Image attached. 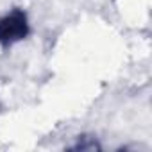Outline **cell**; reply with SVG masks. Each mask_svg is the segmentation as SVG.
I'll return each instance as SVG.
<instances>
[{
  "label": "cell",
  "instance_id": "cell-1",
  "mask_svg": "<svg viewBox=\"0 0 152 152\" xmlns=\"http://www.w3.org/2000/svg\"><path fill=\"white\" fill-rule=\"evenodd\" d=\"M29 34L27 15L22 9H13L6 16L0 18V43L11 45L23 39Z\"/></svg>",
  "mask_w": 152,
  "mask_h": 152
}]
</instances>
